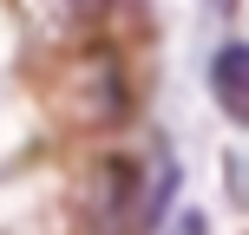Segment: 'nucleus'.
<instances>
[{
	"label": "nucleus",
	"mask_w": 249,
	"mask_h": 235,
	"mask_svg": "<svg viewBox=\"0 0 249 235\" xmlns=\"http://www.w3.org/2000/svg\"><path fill=\"white\" fill-rule=\"evenodd\" d=\"M144 183H138L131 157H99L86 176V229L92 235H138L144 222Z\"/></svg>",
	"instance_id": "f257e3e1"
},
{
	"label": "nucleus",
	"mask_w": 249,
	"mask_h": 235,
	"mask_svg": "<svg viewBox=\"0 0 249 235\" xmlns=\"http://www.w3.org/2000/svg\"><path fill=\"white\" fill-rule=\"evenodd\" d=\"M210 92H216V105H223L236 124H249V46L243 39H230V46L210 59Z\"/></svg>",
	"instance_id": "f03ea898"
}]
</instances>
